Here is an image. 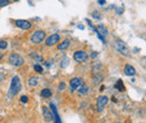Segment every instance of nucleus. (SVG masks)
<instances>
[{
  "mask_svg": "<svg viewBox=\"0 0 146 123\" xmlns=\"http://www.w3.org/2000/svg\"><path fill=\"white\" fill-rule=\"evenodd\" d=\"M104 89H105V86H104V85H102V86H101V87H100V91H104Z\"/></svg>",
  "mask_w": 146,
  "mask_h": 123,
  "instance_id": "c756f323",
  "label": "nucleus"
},
{
  "mask_svg": "<svg viewBox=\"0 0 146 123\" xmlns=\"http://www.w3.org/2000/svg\"><path fill=\"white\" fill-rule=\"evenodd\" d=\"M69 46H70V40H69V39H64V40L57 46V48H58L60 51H64V49H66Z\"/></svg>",
  "mask_w": 146,
  "mask_h": 123,
  "instance_id": "4468645a",
  "label": "nucleus"
},
{
  "mask_svg": "<svg viewBox=\"0 0 146 123\" xmlns=\"http://www.w3.org/2000/svg\"><path fill=\"white\" fill-rule=\"evenodd\" d=\"M20 101H21L23 103H27V102H28V96H26V95H23V96L20 97Z\"/></svg>",
  "mask_w": 146,
  "mask_h": 123,
  "instance_id": "b1692460",
  "label": "nucleus"
},
{
  "mask_svg": "<svg viewBox=\"0 0 146 123\" xmlns=\"http://www.w3.org/2000/svg\"><path fill=\"white\" fill-rule=\"evenodd\" d=\"M31 56H32V57H34V59H35L36 62H38V63H39V62H43V57L38 56L36 53H32L31 54Z\"/></svg>",
  "mask_w": 146,
  "mask_h": 123,
  "instance_id": "aec40b11",
  "label": "nucleus"
},
{
  "mask_svg": "<svg viewBox=\"0 0 146 123\" xmlns=\"http://www.w3.org/2000/svg\"><path fill=\"white\" fill-rule=\"evenodd\" d=\"M21 88V84H20V80L18 76H14L10 83V87L8 91V99H13L14 96H16L19 93Z\"/></svg>",
  "mask_w": 146,
  "mask_h": 123,
  "instance_id": "f257e3e1",
  "label": "nucleus"
},
{
  "mask_svg": "<svg viewBox=\"0 0 146 123\" xmlns=\"http://www.w3.org/2000/svg\"><path fill=\"white\" fill-rule=\"evenodd\" d=\"M64 88H65V83H61V84L58 85V89H60V91H63Z\"/></svg>",
  "mask_w": 146,
  "mask_h": 123,
  "instance_id": "a878e982",
  "label": "nucleus"
},
{
  "mask_svg": "<svg viewBox=\"0 0 146 123\" xmlns=\"http://www.w3.org/2000/svg\"><path fill=\"white\" fill-rule=\"evenodd\" d=\"M78 92H79L81 95H87V94L89 93V87H88V86H86L84 84H82L81 86H79V87H78Z\"/></svg>",
  "mask_w": 146,
  "mask_h": 123,
  "instance_id": "2eb2a0df",
  "label": "nucleus"
},
{
  "mask_svg": "<svg viewBox=\"0 0 146 123\" xmlns=\"http://www.w3.org/2000/svg\"><path fill=\"white\" fill-rule=\"evenodd\" d=\"M115 87L117 88L118 91H120V92L125 91V85H124V83H123V81H121V80H118V82L115 84Z\"/></svg>",
  "mask_w": 146,
  "mask_h": 123,
  "instance_id": "dca6fc26",
  "label": "nucleus"
},
{
  "mask_svg": "<svg viewBox=\"0 0 146 123\" xmlns=\"http://www.w3.org/2000/svg\"><path fill=\"white\" fill-rule=\"evenodd\" d=\"M107 103H108V97L107 96H99L98 97V100H97V110H98V112H101L104 109H105V106L107 105Z\"/></svg>",
  "mask_w": 146,
  "mask_h": 123,
  "instance_id": "0eeeda50",
  "label": "nucleus"
},
{
  "mask_svg": "<svg viewBox=\"0 0 146 123\" xmlns=\"http://www.w3.org/2000/svg\"><path fill=\"white\" fill-rule=\"evenodd\" d=\"M102 76L101 75H98V76H96V77H93V83L94 84H98V83H100L101 81H102Z\"/></svg>",
  "mask_w": 146,
  "mask_h": 123,
  "instance_id": "412c9836",
  "label": "nucleus"
},
{
  "mask_svg": "<svg viewBox=\"0 0 146 123\" xmlns=\"http://www.w3.org/2000/svg\"><path fill=\"white\" fill-rule=\"evenodd\" d=\"M97 56H98V53H97V52H93V53H92L91 57H93V58H94V57H97Z\"/></svg>",
  "mask_w": 146,
  "mask_h": 123,
  "instance_id": "c85d7f7f",
  "label": "nucleus"
},
{
  "mask_svg": "<svg viewBox=\"0 0 146 123\" xmlns=\"http://www.w3.org/2000/svg\"><path fill=\"white\" fill-rule=\"evenodd\" d=\"M40 95H42L43 97H51V96H52V92H51V89H48V88H44V89L40 92Z\"/></svg>",
  "mask_w": 146,
  "mask_h": 123,
  "instance_id": "a211bd4d",
  "label": "nucleus"
},
{
  "mask_svg": "<svg viewBox=\"0 0 146 123\" xmlns=\"http://www.w3.org/2000/svg\"><path fill=\"white\" fill-rule=\"evenodd\" d=\"M51 110H52V114H53V119H55V123H61V119H60V115H58V112H57V109L54 104L51 103Z\"/></svg>",
  "mask_w": 146,
  "mask_h": 123,
  "instance_id": "f8f14e48",
  "label": "nucleus"
},
{
  "mask_svg": "<svg viewBox=\"0 0 146 123\" xmlns=\"http://www.w3.org/2000/svg\"><path fill=\"white\" fill-rule=\"evenodd\" d=\"M9 63L13 65V66H16V67H19L24 64V58L18 55V54H11L9 56Z\"/></svg>",
  "mask_w": 146,
  "mask_h": 123,
  "instance_id": "20e7f679",
  "label": "nucleus"
},
{
  "mask_svg": "<svg viewBox=\"0 0 146 123\" xmlns=\"http://www.w3.org/2000/svg\"><path fill=\"white\" fill-rule=\"evenodd\" d=\"M83 84V80L82 78H80V77H74L71 80V82H70V88H71V91H76L79 86H81Z\"/></svg>",
  "mask_w": 146,
  "mask_h": 123,
  "instance_id": "1a4fd4ad",
  "label": "nucleus"
},
{
  "mask_svg": "<svg viewBox=\"0 0 146 123\" xmlns=\"http://www.w3.org/2000/svg\"><path fill=\"white\" fill-rule=\"evenodd\" d=\"M1 59H2V54L0 53V61H1Z\"/></svg>",
  "mask_w": 146,
  "mask_h": 123,
  "instance_id": "7c9ffc66",
  "label": "nucleus"
},
{
  "mask_svg": "<svg viewBox=\"0 0 146 123\" xmlns=\"http://www.w3.org/2000/svg\"><path fill=\"white\" fill-rule=\"evenodd\" d=\"M98 2H99V5H101V6H102V5H105V3H106V0H98Z\"/></svg>",
  "mask_w": 146,
  "mask_h": 123,
  "instance_id": "cd10ccee",
  "label": "nucleus"
},
{
  "mask_svg": "<svg viewBox=\"0 0 146 123\" xmlns=\"http://www.w3.org/2000/svg\"><path fill=\"white\" fill-rule=\"evenodd\" d=\"M8 46V43L6 40H0V48L1 49H6Z\"/></svg>",
  "mask_w": 146,
  "mask_h": 123,
  "instance_id": "4be33fe9",
  "label": "nucleus"
},
{
  "mask_svg": "<svg viewBox=\"0 0 146 123\" xmlns=\"http://www.w3.org/2000/svg\"><path fill=\"white\" fill-rule=\"evenodd\" d=\"M125 74L127 76H134L136 74V70L135 67H133L131 65H126L125 66Z\"/></svg>",
  "mask_w": 146,
  "mask_h": 123,
  "instance_id": "ddd939ff",
  "label": "nucleus"
},
{
  "mask_svg": "<svg viewBox=\"0 0 146 123\" xmlns=\"http://www.w3.org/2000/svg\"><path fill=\"white\" fill-rule=\"evenodd\" d=\"M28 84H29V86H32V87L36 86L37 84H38V77H36V76L31 77V78H29V81H28Z\"/></svg>",
  "mask_w": 146,
  "mask_h": 123,
  "instance_id": "f3484780",
  "label": "nucleus"
},
{
  "mask_svg": "<svg viewBox=\"0 0 146 123\" xmlns=\"http://www.w3.org/2000/svg\"><path fill=\"white\" fill-rule=\"evenodd\" d=\"M43 115H44V119L46 122H51L53 120V114L50 112L48 107H46V106H43Z\"/></svg>",
  "mask_w": 146,
  "mask_h": 123,
  "instance_id": "9b49d317",
  "label": "nucleus"
},
{
  "mask_svg": "<svg viewBox=\"0 0 146 123\" xmlns=\"http://www.w3.org/2000/svg\"><path fill=\"white\" fill-rule=\"evenodd\" d=\"M96 33L98 34V37H99V39H101L104 43H106V39H105V37L108 35V30L106 29V27H104V26H98L96 29Z\"/></svg>",
  "mask_w": 146,
  "mask_h": 123,
  "instance_id": "423d86ee",
  "label": "nucleus"
},
{
  "mask_svg": "<svg viewBox=\"0 0 146 123\" xmlns=\"http://www.w3.org/2000/svg\"><path fill=\"white\" fill-rule=\"evenodd\" d=\"M34 70H36L37 73H43V67H42L40 65H38V64L34 65Z\"/></svg>",
  "mask_w": 146,
  "mask_h": 123,
  "instance_id": "5701e85b",
  "label": "nucleus"
},
{
  "mask_svg": "<svg viewBox=\"0 0 146 123\" xmlns=\"http://www.w3.org/2000/svg\"><path fill=\"white\" fill-rule=\"evenodd\" d=\"M88 57H89V55L86 53L84 51H78V52H75V53L73 54V58H74V61L78 62V63H83V62H86V61L88 59Z\"/></svg>",
  "mask_w": 146,
  "mask_h": 123,
  "instance_id": "39448f33",
  "label": "nucleus"
},
{
  "mask_svg": "<svg viewBox=\"0 0 146 123\" xmlns=\"http://www.w3.org/2000/svg\"><path fill=\"white\" fill-rule=\"evenodd\" d=\"M15 1H18V0H15Z\"/></svg>",
  "mask_w": 146,
  "mask_h": 123,
  "instance_id": "2f4dec72",
  "label": "nucleus"
},
{
  "mask_svg": "<svg viewBox=\"0 0 146 123\" xmlns=\"http://www.w3.org/2000/svg\"><path fill=\"white\" fill-rule=\"evenodd\" d=\"M8 3H9L8 0H0V7H5V6H7Z\"/></svg>",
  "mask_w": 146,
  "mask_h": 123,
  "instance_id": "393cba45",
  "label": "nucleus"
},
{
  "mask_svg": "<svg viewBox=\"0 0 146 123\" xmlns=\"http://www.w3.org/2000/svg\"><path fill=\"white\" fill-rule=\"evenodd\" d=\"M45 32L44 30H36V32H34L32 36H31V40H32V43H34V44H39V43H42L44 39H45Z\"/></svg>",
  "mask_w": 146,
  "mask_h": 123,
  "instance_id": "7ed1b4c3",
  "label": "nucleus"
},
{
  "mask_svg": "<svg viewBox=\"0 0 146 123\" xmlns=\"http://www.w3.org/2000/svg\"><path fill=\"white\" fill-rule=\"evenodd\" d=\"M115 48L124 56H129V49L126 46V44L121 39H116L115 40Z\"/></svg>",
  "mask_w": 146,
  "mask_h": 123,
  "instance_id": "f03ea898",
  "label": "nucleus"
},
{
  "mask_svg": "<svg viewBox=\"0 0 146 123\" xmlns=\"http://www.w3.org/2000/svg\"><path fill=\"white\" fill-rule=\"evenodd\" d=\"M15 25L20 28V29H24V30H29L32 28V24L28 21V20H16L15 21Z\"/></svg>",
  "mask_w": 146,
  "mask_h": 123,
  "instance_id": "6e6552de",
  "label": "nucleus"
},
{
  "mask_svg": "<svg viewBox=\"0 0 146 123\" xmlns=\"http://www.w3.org/2000/svg\"><path fill=\"white\" fill-rule=\"evenodd\" d=\"M92 16H93V17H97V19H100V14L97 12V11H94V12L92 14Z\"/></svg>",
  "mask_w": 146,
  "mask_h": 123,
  "instance_id": "bb28decb",
  "label": "nucleus"
},
{
  "mask_svg": "<svg viewBox=\"0 0 146 123\" xmlns=\"http://www.w3.org/2000/svg\"><path fill=\"white\" fill-rule=\"evenodd\" d=\"M60 38H61L60 35H57V34H53V35L48 36V37L46 38L45 44H46V46H53V45H55L56 43H58Z\"/></svg>",
  "mask_w": 146,
  "mask_h": 123,
  "instance_id": "9d476101",
  "label": "nucleus"
},
{
  "mask_svg": "<svg viewBox=\"0 0 146 123\" xmlns=\"http://www.w3.org/2000/svg\"><path fill=\"white\" fill-rule=\"evenodd\" d=\"M69 64H70V58L64 57V58L62 59V62H61V67H62V68H65V67H68Z\"/></svg>",
  "mask_w": 146,
  "mask_h": 123,
  "instance_id": "6ab92c4d",
  "label": "nucleus"
}]
</instances>
